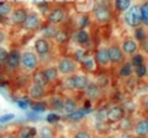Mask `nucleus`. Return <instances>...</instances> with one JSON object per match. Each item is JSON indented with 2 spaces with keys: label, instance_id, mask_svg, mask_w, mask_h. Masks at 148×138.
<instances>
[{
  "label": "nucleus",
  "instance_id": "obj_35",
  "mask_svg": "<svg viewBox=\"0 0 148 138\" xmlns=\"http://www.w3.org/2000/svg\"><path fill=\"white\" fill-rule=\"evenodd\" d=\"M140 47H141V49H142L145 53L148 54V38H146V39H143V40L141 41Z\"/></svg>",
  "mask_w": 148,
  "mask_h": 138
},
{
  "label": "nucleus",
  "instance_id": "obj_36",
  "mask_svg": "<svg viewBox=\"0 0 148 138\" xmlns=\"http://www.w3.org/2000/svg\"><path fill=\"white\" fill-rule=\"evenodd\" d=\"M14 118V114H7V115H3L1 118H0V122L1 123H5L6 121H10V120H13Z\"/></svg>",
  "mask_w": 148,
  "mask_h": 138
},
{
  "label": "nucleus",
  "instance_id": "obj_4",
  "mask_svg": "<svg viewBox=\"0 0 148 138\" xmlns=\"http://www.w3.org/2000/svg\"><path fill=\"white\" fill-rule=\"evenodd\" d=\"M125 118V110L121 106H113L106 112V121L108 123H118Z\"/></svg>",
  "mask_w": 148,
  "mask_h": 138
},
{
  "label": "nucleus",
  "instance_id": "obj_28",
  "mask_svg": "<svg viewBox=\"0 0 148 138\" xmlns=\"http://www.w3.org/2000/svg\"><path fill=\"white\" fill-rule=\"evenodd\" d=\"M131 63L133 64L134 68H136V67L143 64V56H142L141 54H139V53L134 54V55L132 56V59H131Z\"/></svg>",
  "mask_w": 148,
  "mask_h": 138
},
{
  "label": "nucleus",
  "instance_id": "obj_32",
  "mask_svg": "<svg viewBox=\"0 0 148 138\" xmlns=\"http://www.w3.org/2000/svg\"><path fill=\"white\" fill-rule=\"evenodd\" d=\"M54 38H56V40L58 43H65L67 40V38H68V34H67L66 31H58Z\"/></svg>",
  "mask_w": 148,
  "mask_h": 138
},
{
  "label": "nucleus",
  "instance_id": "obj_1",
  "mask_svg": "<svg viewBox=\"0 0 148 138\" xmlns=\"http://www.w3.org/2000/svg\"><path fill=\"white\" fill-rule=\"evenodd\" d=\"M125 21L127 23L128 26L131 28H138L142 24V12H141V7L134 5L131 6L125 14Z\"/></svg>",
  "mask_w": 148,
  "mask_h": 138
},
{
  "label": "nucleus",
  "instance_id": "obj_3",
  "mask_svg": "<svg viewBox=\"0 0 148 138\" xmlns=\"http://www.w3.org/2000/svg\"><path fill=\"white\" fill-rule=\"evenodd\" d=\"M37 64H38V57L35 53L30 52V51H27L24 53H22V68L25 70V71H32L37 68Z\"/></svg>",
  "mask_w": 148,
  "mask_h": 138
},
{
  "label": "nucleus",
  "instance_id": "obj_13",
  "mask_svg": "<svg viewBox=\"0 0 148 138\" xmlns=\"http://www.w3.org/2000/svg\"><path fill=\"white\" fill-rule=\"evenodd\" d=\"M65 18V13L60 8H54L47 14V20L52 24H58Z\"/></svg>",
  "mask_w": 148,
  "mask_h": 138
},
{
  "label": "nucleus",
  "instance_id": "obj_9",
  "mask_svg": "<svg viewBox=\"0 0 148 138\" xmlns=\"http://www.w3.org/2000/svg\"><path fill=\"white\" fill-rule=\"evenodd\" d=\"M22 63V54L17 49H13L9 52V55L7 57L6 64L10 69H16Z\"/></svg>",
  "mask_w": 148,
  "mask_h": 138
},
{
  "label": "nucleus",
  "instance_id": "obj_17",
  "mask_svg": "<svg viewBox=\"0 0 148 138\" xmlns=\"http://www.w3.org/2000/svg\"><path fill=\"white\" fill-rule=\"evenodd\" d=\"M121 48L124 51L125 54H128V55H133V53L138 49V44L135 43V40L131 39V38H127L123 41L121 44Z\"/></svg>",
  "mask_w": 148,
  "mask_h": 138
},
{
  "label": "nucleus",
  "instance_id": "obj_21",
  "mask_svg": "<svg viewBox=\"0 0 148 138\" xmlns=\"http://www.w3.org/2000/svg\"><path fill=\"white\" fill-rule=\"evenodd\" d=\"M64 101L60 97H52L50 98V107L53 110H59L64 112Z\"/></svg>",
  "mask_w": 148,
  "mask_h": 138
},
{
  "label": "nucleus",
  "instance_id": "obj_2",
  "mask_svg": "<svg viewBox=\"0 0 148 138\" xmlns=\"http://www.w3.org/2000/svg\"><path fill=\"white\" fill-rule=\"evenodd\" d=\"M57 68L59 70V74L64 76H69V75H74L75 71L77 70V63L72 57H62L59 60Z\"/></svg>",
  "mask_w": 148,
  "mask_h": 138
},
{
  "label": "nucleus",
  "instance_id": "obj_12",
  "mask_svg": "<svg viewBox=\"0 0 148 138\" xmlns=\"http://www.w3.org/2000/svg\"><path fill=\"white\" fill-rule=\"evenodd\" d=\"M29 13H27V10L24 8H16L13 13H12V16H10V21L13 24H23L27 16H28Z\"/></svg>",
  "mask_w": 148,
  "mask_h": 138
},
{
  "label": "nucleus",
  "instance_id": "obj_8",
  "mask_svg": "<svg viewBox=\"0 0 148 138\" xmlns=\"http://www.w3.org/2000/svg\"><path fill=\"white\" fill-rule=\"evenodd\" d=\"M95 61L102 66V67H106L111 63V60H110V53H109V48L106 47H102L99 48L96 54H95Z\"/></svg>",
  "mask_w": 148,
  "mask_h": 138
},
{
  "label": "nucleus",
  "instance_id": "obj_20",
  "mask_svg": "<svg viewBox=\"0 0 148 138\" xmlns=\"http://www.w3.org/2000/svg\"><path fill=\"white\" fill-rule=\"evenodd\" d=\"M38 138H56V132L51 126L43 125L38 129Z\"/></svg>",
  "mask_w": 148,
  "mask_h": 138
},
{
  "label": "nucleus",
  "instance_id": "obj_10",
  "mask_svg": "<svg viewBox=\"0 0 148 138\" xmlns=\"http://www.w3.org/2000/svg\"><path fill=\"white\" fill-rule=\"evenodd\" d=\"M50 48H51V44L46 38H38L35 41V51L39 56L46 55L50 52Z\"/></svg>",
  "mask_w": 148,
  "mask_h": 138
},
{
  "label": "nucleus",
  "instance_id": "obj_22",
  "mask_svg": "<svg viewBox=\"0 0 148 138\" xmlns=\"http://www.w3.org/2000/svg\"><path fill=\"white\" fill-rule=\"evenodd\" d=\"M74 39H75V41L77 44H82L83 45V44L89 41V34H88V32L86 30L80 29L79 31H76V33L74 36Z\"/></svg>",
  "mask_w": 148,
  "mask_h": 138
},
{
  "label": "nucleus",
  "instance_id": "obj_25",
  "mask_svg": "<svg viewBox=\"0 0 148 138\" xmlns=\"http://www.w3.org/2000/svg\"><path fill=\"white\" fill-rule=\"evenodd\" d=\"M44 72H45V75H46V77L49 78V80H50V82H53L54 79H57L58 74H59V70H58V68H56V67H50V68H46V69L44 70Z\"/></svg>",
  "mask_w": 148,
  "mask_h": 138
},
{
  "label": "nucleus",
  "instance_id": "obj_6",
  "mask_svg": "<svg viewBox=\"0 0 148 138\" xmlns=\"http://www.w3.org/2000/svg\"><path fill=\"white\" fill-rule=\"evenodd\" d=\"M109 53H110V60L112 64H120L125 60V53L123 48H120L117 45H112L109 47Z\"/></svg>",
  "mask_w": 148,
  "mask_h": 138
},
{
  "label": "nucleus",
  "instance_id": "obj_29",
  "mask_svg": "<svg viewBox=\"0 0 148 138\" xmlns=\"http://www.w3.org/2000/svg\"><path fill=\"white\" fill-rule=\"evenodd\" d=\"M141 12H142V24L148 26V1H146L141 6Z\"/></svg>",
  "mask_w": 148,
  "mask_h": 138
},
{
  "label": "nucleus",
  "instance_id": "obj_14",
  "mask_svg": "<svg viewBox=\"0 0 148 138\" xmlns=\"http://www.w3.org/2000/svg\"><path fill=\"white\" fill-rule=\"evenodd\" d=\"M44 95H45V91H44V87L43 86L34 83L29 87V97L31 99H34V100H40Z\"/></svg>",
  "mask_w": 148,
  "mask_h": 138
},
{
  "label": "nucleus",
  "instance_id": "obj_40",
  "mask_svg": "<svg viewBox=\"0 0 148 138\" xmlns=\"http://www.w3.org/2000/svg\"><path fill=\"white\" fill-rule=\"evenodd\" d=\"M145 108H146V109L148 110V99H147V100L145 101Z\"/></svg>",
  "mask_w": 148,
  "mask_h": 138
},
{
  "label": "nucleus",
  "instance_id": "obj_24",
  "mask_svg": "<svg viewBox=\"0 0 148 138\" xmlns=\"http://www.w3.org/2000/svg\"><path fill=\"white\" fill-rule=\"evenodd\" d=\"M114 7L118 12H126L131 7V0H114Z\"/></svg>",
  "mask_w": 148,
  "mask_h": 138
},
{
  "label": "nucleus",
  "instance_id": "obj_7",
  "mask_svg": "<svg viewBox=\"0 0 148 138\" xmlns=\"http://www.w3.org/2000/svg\"><path fill=\"white\" fill-rule=\"evenodd\" d=\"M24 26V29L27 30H37L40 26V17L37 13L31 12L28 14L24 23L22 24Z\"/></svg>",
  "mask_w": 148,
  "mask_h": 138
},
{
  "label": "nucleus",
  "instance_id": "obj_38",
  "mask_svg": "<svg viewBox=\"0 0 148 138\" xmlns=\"http://www.w3.org/2000/svg\"><path fill=\"white\" fill-rule=\"evenodd\" d=\"M119 138H134V136L131 135V133H128V132H124Z\"/></svg>",
  "mask_w": 148,
  "mask_h": 138
},
{
  "label": "nucleus",
  "instance_id": "obj_5",
  "mask_svg": "<svg viewBox=\"0 0 148 138\" xmlns=\"http://www.w3.org/2000/svg\"><path fill=\"white\" fill-rule=\"evenodd\" d=\"M68 84H69V87L75 90H86L89 84V80L86 75L79 74V75H73L68 79Z\"/></svg>",
  "mask_w": 148,
  "mask_h": 138
},
{
  "label": "nucleus",
  "instance_id": "obj_41",
  "mask_svg": "<svg viewBox=\"0 0 148 138\" xmlns=\"http://www.w3.org/2000/svg\"><path fill=\"white\" fill-rule=\"evenodd\" d=\"M105 138H113V137H111V136H109V137H105Z\"/></svg>",
  "mask_w": 148,
  "mask_h": 138
},
{
  "label": "nucleus",
  "instance_id": "obj_16",
  "mask_svg": "<svg viewBox=\"0 0 148 138\" xmlns=\"http://www.w3.org/2000/svg\"><path fill=\"white\" fill-rule=\"evenodd\" d=\"M134 132L139 137H143L148 135V118L141 120L134 125Z\"/></svg>",
  "mask_w": 148,
  "mask_h": 138
},
{
  "label": "nucleus",
  "instance_id": "obj_27",
  "mask_svg": "<svg viewBox=\"0 0 148 138\" xmlns=\"http://www.w3.org/2000/svg\"><path fill=\"white\" fill-rule=\"evenodd\" d=\"M12 12V6L8 3V2H1L0 3V15L1 16H7V15H9V13Z\"/></svg>",
  "mask_w": 148,
  "mask_h": 138
},
{
  "label": "nucleus",
  "instance_id": "obj_33",
  "mask_svg": "<svg viewBox=\"0 0 148 138\" xmlns=\"http://www.w3.org/2000/svg\"><path fill=\"white\" fill-rule=\"evenodd\" d=\"M73 138H91V135L87 130H79L75 132Z\"/></svg>",
  "mask_w": 148,
  "mask_h": 138
},
{
  "label": "nucleus",
  "instance_id": "obj_34",
  "mask_svg": "<svg viewBox=\"0 0 148 138\" xmlns=\"http://www.w3.org/2000/svg\"><path fill=\"white\" fill-rule=\"evenodd\" d=\"M8 55H9V52H7L3 47H1V48H0V62H1L2 64H5V63H6Z\"/></svg>",
  "mask_w": 148,
  "mask_h": 138
},
{
  "label": "nucleus",
  "instance_id": "obj_19",
  "mask_svg": "<svg viewBox=\"0 0 148 138\" xmlns=\"http://www.w3.org/2000/svg\"><path fill=\"white\" fill-rule=\"evenodd\" d=\"M86 95L89 99H95L99 95V85L97 83H89L86 89Z\"/></svg>",
  "mask_w": 148,
  "mask_h": 138
},
{
  "label": "nucleus",
  "instance_id": "obj_11",
  "mask_svg": "<svg viewBox=\"0 0 148 138\" xmlns=\"http://www.w3.org/2000/svg\"><path fill=\"white\" fill-rule=\"evenodd\" d=\"M94 15H95V18L99 23H105L110 18V10H109V8L106 6L101 5V6H97L95 8Z\"/></svg>",
  "mask_w": 148,
  "mask_h": 138
},
{
  "label": "nucleus",
  "instance_id": "obj_30",
  "mask_svg": "<svg viewBox=\"0 0 148 138\" xmlns=\"http://www.w3.org/2000/svg\"><path fill=\"white\" fill-rule=\"evenodd\" d=\"M134 71H135V75H136L139 78L145 77V76L148 74V69H147V67H146L145 64H141V66L136 67V68L134 69Z\"/></svg>",
  "mask_w": 148,
  "mask_h": 138
},
{
  "label": "nucleus",
  "instance_id": "obj_26",
  "mask_svg": "<svg viewBox=\"0 0 148 138\" xmlns=\"http://www.w3.org/2000/svg\"><path fill=\"white\" fill-rule=\"evenodd\" d=\"M32 136H34V129H31L30 126L22 128L21 131L18 132V138H31Z\"/></svg>",
  "mask_w": 148,
  "mask_h": 138
},
{
  "label": "nucleus",
  "instance_id": "obj_31",
  "mask_svg": "<svg viewBox=\"0 0 148 138\" xmlns=\"http://www.w3.org/2000/svg\"><path fill=\"white\" fill-rule=\"evenodd\" d=\"M134 33H135V38H136L139 41H142L143 39H146V38H147V37H146V32H145V30H143L141 26L135 28Z\"/></svg>",
  "mask_w": 148,
  "mask_h": 138
},
{
  "label": "nucleus",
  "instance_id": "obj_37",
  "mask_svg": "<svg viewBox=\"0 0 148 138\" xmlns=\"http://www.w3.org/2000/svg\"><path fill=\"white\" fill-rule=\"evenodd\" d=\"M87 21H88L87 16H81V18H80V22H79L80 29H83V28L86 26V24H87Z\"/></svg>",
  "mask_w": 148,
  "mask_h": 138
},
{
  "label": "nucleus",
  "instance_id": "obj_39",
  "mask_svg": "<svg viewBox=\"0 0 148 138\" xmlns=\"http://www.w3.org/2000/svg\"><path fill=\"white\" fill-rule=\"evenodd\" d=\"M2 138H16L15 136H12V135H7V136H3Z\"/></svg>",
  "mask_w": 148,
  "mask_h": 138
},
{
  "label": "nucleus",
  "instance_id": "obj_23",
  "mask_svg": "<svg viewBox=\"0 0 148 138\" xmlns=\"http://www.w3.org/2000/svg\"><path fill=\"white\" fill-rule=\"evenodd\" d=\"M133 64L131 62H125L120 68H119V76L121 77H128L133 74Z\"/></svg>",
  "mask_w": 148,
  "mask_h": 138
},
{
  "label": "nucleus",
  "instance_id": "obj_15",
  "mask_svg": "<svg viewBox=\"0 0 148 138\" xmlns=\"http://www.w3.org/2000/svg\"><path fill=\"white\" fill-rule=\"evenodd\" d=\"M32 80H34L35 84H38V85H40L43 87H45L50 83V80L46 77L44 70H37V71H35L32 74Z\"/></svg>",
  "mask_w": 148,
  "mask_h": 138
},
{
  "label": "nucleus",
  "instance_id": "obj_18",
  "mask_svg": "<svg viewBox=\"0 0 148 138\" xmlns=\"http://www.w3.org/2000/svg\"><path fill=\"white\" fill-rule=\"evenodd\" d=\"M77 109H79V105L74 99H72V98L65 99V101H64V112L66 114H68V115L74 114Z\"/></svg>",
  "mask_w": 148,
  "mask_h": 138
}]
</instances>
